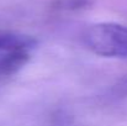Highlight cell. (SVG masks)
<instances>
[{
    "instance_id": "1",
    "label": "cell",
    "mask_w": 127,
    "mask_h": 126,
    "mask_svg": "<svg viewBox=\"0 0 127 126\" xmlns=\"http://www.w3.org/2000/svg\"><path fill=\"white\" fill-rule=\"evenodd\" d=\"M85 47L101 57L127 58V26L116 22H99L83 32Z\"/></svg>"
},
{
    "instance_id": "2",
    "label": "cell",
    "mask_w": 127,
    "mask_h": 126,
    "mask_svg": "<svg viewBox=\"0 0 127 126\" xmlns=\"http://www.w3.org/2000/svg\"><path fill=\"white\" fill-rule=\"evenodd\" d=\"M30 61L27 51H10L0 53V79L7 78L21 71Z\"/></svg>"
},
{
    "instance_id": "3",
    "label": "cell",
    "mask_w": 127,
    "mask_h": 126,
    "mask_svg": "<svg viewBox=\"0 0 127 126\" xmlns=\"http://www.w3.org/2000/svg\"><path fill=\"white\" fill-rule=\"evenodd\" d=\"M37 46V41L27 35L0 30V52L27 51L30 52Z\"/></svg>"
},
{
    "instance_id": "4",
    "label": "cell",
    "mask_w": 127,
    "mask_h": 126,
    "mask_svg": "<svg viewBox=\"0 0 127 126\" xmlns=\"http://www.w3.org/2000/svg\"><path fill=\"white\" fill-rule=\"evenodd\" d=\"M93 0H54L52 2V9L56 11H82L90 7Z\"/></svg>"
},
{
    "instance_id": "5",
    "label": "cell",
    "mask_w": 127,
    "mask_h": 126,
    "mask_svg": "<svg viewBox=\"0 0 127 126\" xmlns=\"http://www.w3.org/2000/svg\"><path fill=\"white\" fill-rule=\"evenodd\" d=\"M111 93L117 98H127V74L119 78L111 88Z\"/></svg>"
}]
</instances>
